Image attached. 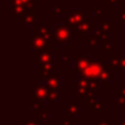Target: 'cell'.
I'll use <instances>...</instances> for the list:
<instances>
[{"label": "cell", "instance_id": "1", "mask_svg": "<svg viewBox=\"0 0 125 125\" xmlns=\"http://www.w3.org/2000/svg\"><path fill=\"white\" fill-rule=\"evenodd\" d=\"M75 37H76L75 30H73L68 24L57 25L54 30V43L56 45L67 44L70 41L75 40Z\"/></svg>", "mask_w": 125, "mask_h": 125}, {"label": "cell", "instance_id": "2", "mask_svg": "<svg viewBox=\"0 0 125 125\" xmlns=\"http://www.w3.org/2000/svg\"><path fill=\"white\" fill-rule=\"evenodd\" d=\"M48 91L45 84H40L30 91V104L33 110H37L40 105L45 103L46 98H48Z\"/></svg>", "mask_w": 125, "mask_h": 125}, {"label": "cell", "instance_id": "3", "mask_svg": "<svg viewBox=\"0 0 125 125\" xmlns=\"http://www.w3.org/2000/svg\"><path fill=\"white\" fill-rule=\"evenodd\" d=\"M105 65H106L105 62L101 61V59L100 61H92L91 64L86 68V70L81 73L80 77L84 78V79H89V80L91 79L99 80V77L102 73V71H103Z\"/></svg>", "mask_w": 125, "mask_h": 125}, {"label": "cell", "instance_id": "4", "mask_svg": "<svg viewBox=\"0 0 125 125\" xmlns=\"http://www.w3.org/2000/svg\"><path fill=\"white\" fill-rule=\"evenodd\" d=\"M84 21V10L80 9V10H73L71 9L69 13L67 14V24L70 26L73 30H76L80 23Z\"/></svg>", "mask_w": 125, "mask_h": 125}, {"label": "cell", "instance_id": "5", "mask_svg": "<svg viewBox=\"0 0 125 125\" xmlns=\"http://www.w3.org/2000/svg\"><path fill=\"white\" fill-rule=\"evenodd\" d=\"M31 47L34 50V52H48L51 48L50 42L45 40L44 37L39 36L36 34L30 35Z\"/></svg>", "mask_w": 125, "mask_h": 125}, {"label": "cell", "instance_id": "6", "mask_svg": "<svg viewBox=\"0 0 125 125\" xmlns=\"http://www.w3.org/2000/svg\"><path fill=\"white\" fill-rule=\"evenodd\" d=\"M91 58L84 55H76L75 56V73L77 76H81V73L86 70V68L91 64Z\"/></svg>", "mask_w": 125, "mask_h": 125}, {"label": "cell", "instance_id": "7", "mask_svg": "<svg viewBox=\"0 0 125 125\" xmlns=\"http://www.w3.org/2000/svg\"><path fill=\"white\" fill-rule=\"evenodd\" d=\"M10 3H11L10 14L14 15L15 19L21 21V19L26 13V9L24 7V4L20 0H10Z\"/></svg>", "mask_w": 125, "mask_h": 125}, {"label": "cell", "instance_id": "8", "mask_svg": "<svg viewBox=\"0 0 125 125\" xmlns=\"http://www.w3.org/2000/svg\"><path fill=\"white\" fill-rule=\"evenodd\" d=\"M34 32L39 36L44 37L47 40L48 42L54 41V30H51L50 26L44 24V25H40V24H35L34 26Z\"/></svg>", "mask_w": 125, "mask_h": 125}, {"label": "cell", "instance_id": "9", "mask_svg": "<svg viewBox=\"0 0 125 125\" xmlns=\"http://www.w3.org/2000/svg\"><path fill=\"white\" fill-rule=\"evenodd\" d=\"M34 62L35 65H46L54 64V56L50 52H34Z\"/></svg>", "mask_w": 125, "mask_h": 125}, {"label": "cell", "instance_id": "10", "mask_svg": "<svg viewBox=\"0 0 125 125\" xmlns=\"http://www.w3.org/2000/svg\"><path fill=\"white\" fill-rule=\"evenodd\" d=\"M52 76H55V66L54 64H46L41 66V73H40V78L41 80H46L51 78Z\"/></svg>", "mask_w": 125, "mask_h": 125}, {"label": "cell", "instance_id": "11", "mask_svg": "<svg viewBox=\"0 0 125 125\" xmlns=\"http://www.w3.org/2000/svg\"><path fill=\"white\" fill-rule=\"evenodd\" d=\"M93 30H95V26L93 25V24H90L89 20H84L82 23H80L79 25L76 28L75 33H76V35H83V34H87V33H89L90 31H93Z\"/></svg>", "mask_w": 125, "mask_h": 125}, {"label": "cell", "instance_id": "12", "mask_svg": "<svg viewBox=\"0 0 125 125\" xmlns=\"http://www.w3.org/2000/svg\"><path fill=\"white\" fill-rule=\"evenodd\" d=\"M65 113L69 116H76V115L80 114V106L76 103V101L73 99H71L69 101L68 104L65 105Z\"/></svg>", "mask_w": 125, "mask_h": 125}, {"label": "cell", "instance_id": "13", "mask_svg": "<svg viewBox=\"0 0 125 125\" xmlns=\"http://www.w3.org/2000/svg\"><path fill=\"white\" fill-rule=\"evenodd\" d=\"M45 86L48 88V90H59L61 88V79L58 76H52L45 81Z\"/></svg>", "mask_w": 125, "mask_h": 125}, {"label": "cell", "instance_id": "14", "mask_svg": "<svg viewBox=\"0 0 125 125\" xmlns=\"http://www.w3.org/2000/svg\"><path fill=\"white\" fill-rule=\"evenodd\" d=\"M111 69H112V66H111L110 64H106L105 66H104L103 71H102V73L99 77V82H101V83H103V84H110L111 83L110 73H109Z\"/></svg>", "mask_w": 125, "mask_h": 125}, {"label": "cell", "instance_id": "15", "mask_svg": "<svg viewBox=\"0 0 125 125\" xmlns=\"http://www.w3.org/2000/svg\"><path fill=\"white\" fill-rule=\"evenodd\" d=\"M100 40H101V39H100L97 34L92 33V34L89 35V37L86 40V41H84V44H86V45H88L89 47H91V48H94L97 45H100V44H99Z\"/></svg>", "mask_w": 125, "mask_h": 125}, {"label": "cell", "instance_id": "16", "mask_svg": "<svg viewBox=\"0 0 125 125\" xmlns=\"http://www.w3.org/2000/svg\"><path fill=\"white\" fill-rule=\"evenodd\" d=\"M104 104H105V101H104L103 99L97 100V101H94V102H93V103L90 105V109L94 111V114H95V115H99L100 112L103 110Z\"/></svg>", "mask_w": 125, "mask_h": 125}, {"label": "cell", "instance_id": "17", "mask_svg": "<svg viewBox=\"0 0 125 125\" xmlns=\"http://www.w3.org/2000/svg\"><path fill=\"white\" fill-rule=\"evenodd\" d=\"M121 61H122V56H121V55H119V54L110 55V65L112 66L113 70H117V69H120Z\"/></svg>", "mask_w": 125, "mask_h": 125}, {"label": "cell", "instance_id": "18", "mask_svg": "<svg viewBox=\"0 0 125 125\" xmlns=\"http://www.w3.org/2000/svg\"><path fill=\"white\" fill-rule=\"evenodd\" d=\"M99 47H100V50L103 51L104 54H105V55H110L111 51L115 50V45H114V44L111 43L110 40H106V41H104L102 44H100Z\"/></svg>", "mask_w": 125, "mask_h": 125}, {"label": "cell", "instance_id": "19", "mask_svg": "<svg viewBox=\"0 0 125 125\" xmlns=\"http://www.w3.org/2000/svg\"><path fill=\"white\" fill-rule=\"evenodd\" d=\"M35 13H25L24 17L21 19L20 23L22 25H29V24H33L35 22Z\"/></svg>", "mask_w": 125, "mask_h": 125}, {"label": "cell", "instance_id": "20", "mask_svg": "<svg viewBox=\"0 0 125 125\" xmlns=\"http://www.w3.org/2000/svg\"><path fill=\"white\" fill-rule=\"evenodd\" d=\"M99 24H100V29H102V30L104 31H108V32H111V31L115 30V25L114 24H111L109 21H106V20H100L99 21Z\"/></svg>", "mask_w": 125, "mask_h": 125}, {"label": "cell", "instance_id": "21", "mask_svg": "<svg viewBox=\"0 0 125 125\" xmlns=\"http://www.w3.org/2000/svg\"><path fill=\"white\" fill-rule=\"evenodd\" d=\"M61 98V92L59 90H50L48 91V99H50V103L52 105H54L56 100H58Z\"/></svg>", "mask_w": 125, "mask_h": 125}, {"label": "cell", "instance_id": "22", "mask_svg": "<svg viewBox=\"0 0 125 125\" xmlns=\"http://www.w3.org/2000/svg\"><path fill=\"white\" fill-rule=\"evenodd\" d=\"M22 3L24 4L26 9V13H35V9H34V0H20Z\"/></svg>", "mask_w": 125, "mask_h": 125}, {"label": "cell", "instance_id": "23", "mask_svg": "<svg viewBox=\"0 0 125 125\" xmlns=\"http://www.w3.org/2000/svg\"><path fill=\"white\" fill-rule=\"evenodd\" d=\"M93 33H94V34H97L98 36H99L101 40H103V41L109 40V36H110V32L104 31V30H102V29H95Z\"/></svg>", "mask_w": 125, "mask_h": 125}, {"label": "cell", "instance_id": "24", "mask_svg": "<svg viewBox=\"0 0 125 125\" xmlns=\"http://www.w3.org/2000/svg\"><path fill=\"white\" fill-rule=\"evenodd\" d=\"M115 101H116L117 105L120 106L121 110H124L125 109V97L122 94H116L115 95Z\"/></svg>", "mask_w": 125, "mask_h": 125}, {"label": "cell", "instance_id": "25", "mask_svg": "<svg viewBox=\"0 0 125 125\" xmlns=\"http://www.w3.org/2000/svg\"><path fill=\"white\" fill-rule=\"evenodd\" d=\"M54 12L55 14H65L66 13V8H65L64 4H59V3H56L54 6Z\"/></svg>", "mask_w": 125, "mask_h": 125}, {"label": "cell", "instance_id": "26", "mask_svg": "<svg viewBox=\"0 0 125 125\" xmlns=\"http://www.w3.org/2000/svg\"><path fill=\"white\" fill-rule=\"evenodd\" d=\"M50 115H51V110H48V109L40 110V116H41V120H42V121L50 119Z\"/></svg>", "mask_w": 125, "mask_h": 125}, {"label": "cell", "instance_id": "27", "mask_svg": "<svg viewBox=\"0 0 125 125\" xmlns=\"http://www.w3.org/2000/svg\"><path fill=\"white\" fill-rule=\"evenodd\" d=\"M59 125H77L75 123V116H71L68 120H61Z\"/></svg>", "mask_w": 125, "mask_h": 125}, {"label": "cell", "instance_id": "28", "mask_svg": "<svg viewBox=\"0 0 125 125\" xmlns=\"http://www.w3.org/2000/svg\"><path fill=\"white\" fill-rule=\"evenodd\" d=\"M61 61H59V62H61L62 65H69L70 64V56L69 55H61Z\"/></svg>", "mask_w": 125, "mask_h": 125}, {"label": "cell", "instance_id": "29", "mask_svg": "<svg viewBox=\"0 0 125 125\" xmlns=\"http://www.w3.org/2000/svg\"><path fill=\"white\" fill-rule=\"evenodd\" d=\"M22 125H43L42 122L40 121H32V120H26L25 123L22 124Z\"/></svg>", "mask_w": 125, "mask_h": 125}, {"label": "cell", "instance_id": "30", "mask_svg": "<svg viewBox=\"0 0 125 125\" xmlns=\"http://www.w3.org/2000/svg\"><path fill=\"white\" fill-rule=\"evenodd\" d=\"M94 12L97 15H102L103 14V10L101 9V7L99 6V4H95L94 6Z\"/></svg>", "mask_w": 125, "mask_h": 125}, {"label": "cell", "instance_id": "31", "mask_svg": "<svg viewBox=\"0 0 125 125\" xmlns=\"http://www.w3.org/2000/svg\"><path fill=\"white\" fill-rule=\"evenodd\" d=\"M120 23L125 26V10H122L120 13Z\"/></svg>", "mask_w": 125, "mask_h": 125}, {"label": "cell", "instance_id": "32", "mask_svg": "<svg viewBox=\"0 0 125 125\" xmlns=\"http://www.w3.org/2000/svg\"><path fill=\"white\" fill-rule=\"evenodd\" d=\"M121 0H104V3L108 6H113V4H119Z\"/></svg>", "mask_w": 125, "mask_h": 125}, {"label": "cell", "instance_id": "33", "mask_svg": "<svg viewBox=\"0 0 125 125\" xmlns=\"http://www.w3.org/2000/svg\"><path fill=\"white\" fill-rule=\"evenodd\" d=\"M94 125H112L110 122L108 121H101V120H95L94 121Z\"/></svg>", "mask_w": 125, "mask_h": 125}, {"label": "cell", "instance_id": "34", "mask_svg": "<svg viewBox=\"0 0 125 125\" xmlns=\"http://www.w3.org/2000/svg\"><path fill=\"white\" fill-rule=\"evenodd\" d=\"M120 69L125 71V56H122V61H121V65H120Z\"/></svg>", "mask_w": 125, "mask_h": 125}, {"label": "cell", "instance_id": "35", "mask_svg": "<svg viewBox=\"0 0 125 125\" xmlns=\"http://www.w3.org/2000/svg\"><path fill=\"white\" fill-rule=\"evenodd\" d=\"M120 94L125 97V84H121L120 86Z\"/></svg>", "mask_w": 125, "mask_h": 125}, {"label": "cell", "instance_id": "36", "mask_svg": "<svg viewBox=\"0 0 125 125\" xmlns=\"http://www.w3.org/2000/svg\"><path fill=\"white\" fill-rule=\"evenodd\" d=\"M110 78H111V81H112V80H115V75H113V73H110Z\"/></svg>", "mask_w": 125, "mask_h": 125}, {"label": "cell", "instance_id": "37", "mask_svg": "<svg viewBox=\"0 0 125 125\" xmlns=\"http://www.w3.org/2000/svg\"><path fill=\"white\" fill-rule=\"evenodd\" d=\"M120 125H125V120H124V121H121V123H120Z\"/></svg>", "mask_w": 125, "mask_h": 125}, {"label": "cell", "instance_id": "38", "mask_svg": "<svg viewBox=\"0 0 125 125\" xmlns=\"http://www.w3.org/2000/svg\"><path fill=\"white\" fill-rule=\"evenodd\" d=\"M77 125H79V124H77Z\"/></svg>", "mask_w": 125, "mask_h": 125}, {"label": "cell", "instance_id": "39", "mask_svg": "<svg viewBox=\"0 0 125 125\" xmlns=\"http://www.w3.org/2000/svg\"><path fill=\"white\" fill-rule=\"evenodd\" d=\"M124 29H125V26H124Z\"/></svg>", "mask_w": 125, "mask_h": 125}]
</instances>
